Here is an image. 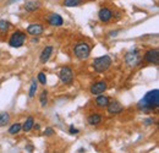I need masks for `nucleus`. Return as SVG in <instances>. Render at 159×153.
Segmentation results:
<instances>
[{"mask_svg":"<svg viewBox=\"0 0 159 153\" xmlns=\"http://www.w3.org/2000/svg\"><path fill=\"white\" fill-rule=\"evenodd\" d=\"M158 105H159V91L158 90H154V91L148 92L146 96L139 100V104H137L139 109L144 110V112L156 109V108H158Z\"/></svg>","mask_w":159,"mask_h":153,"instance_id":"nucleus-1","label":"nucleus"},{"mask_svg":"<svg viewBox=\"0 0 159 153\" xmlns=\"http://www.w3.org/2000/svg\"><path fill=\"white\" fill-rule=\"evenodd\" d=\"M110 65H111V58L109 55L96 58L92 63V66L97 72H104L105 70H108L110 67Z\"/></svg>","mask_w":159,"mask_h":153,"instance_id":"nucleus-2","label":"nucleus"},{"mask_svg":"<svg viewBox=\"0 0 159 153\" xmlns=\"http://www.w3.org/2000/svg\"><path fill=\"white\" fill-rule=\"evenodd\" d=\"M74 53H75V57L80 59V60H84L89 57L91 54V45L86 42H80L75 45L74 48Z\"/></svg>","mask_w":159,"mask_h":153,"instance_id":"nucleus-3","label":"nucleus"},{"mask_svg":"<svg viewBox=\"0 0 159 153\" xmlns=\"http://www.w3.org/2000/svg\"><path fill=\"white\" fill-rule=\"evenodd\" d=\"M26 42V33L21 32V31H16L11 35V37L9 39V44L12 48H20L25 44Z\"/></svg>","mask_w":159,"mask_h":153,"instance_id":"nucleus-4","label":"nucleus"},{"mask_svg":"<svg viewBox=\"0 0 159 153\" xmlns=\"http://www.w3.org/2000/svg\"><path fill=\"white\" fill-rule=\"evenodd\" d=\"M59 77H60V81L65 85H69L74 80V71L71 67L69 66H64L61 67V70L59 71Z\"/></svg>","mask_w":159,"mask_h":153,"instance_id":"nucleus-5","label":"nucleus"},{"mask_svg":"<svg viewBox=\"0 0 159 153\" xmlns=\"http://www.w3.org/2000/svg\"><path fill=\"white\" fill-rule=\"evenodd\" d=\"M125 60L129 65L134 66V65H139V61H141V57H139V52L137 49H134L131 52H129L125 57Z\"/></svg>","mask_w":159,"mask_h":153,"instance_id":"nucleus-6","label":"nucleus"},{"mask_svg":"<svg viewBox=\"0 0 159 153\" xmlns=\"http://www.w3.org/2000/svg\"><path fill=\"white\" fill-rule=\"evenodd\" d=\"M107 90V82L105 81H98V82H94L91 88H89V92L94 96H98L100 93H103L104 91Z\"/></svg>","mask_w":159,"mask_h":153,"instance_id":"nucleus-7","label":"nucleus"},{"mask_svg":"<svg viewBox=\"0 0 159 153\" xmlns=\"http://www.w3.org/2000/svg\"><path fill=\"white\" fill-rule=\"evenodd\" d=\"M144 60L149 64L158 65L159 63V52L158 49H151L144 54Z\"/></svg>","mask_w":159,"mask_h":153,"instance_id":"nucleus-8","label":"nucleus"},{"mask_svg":"<svg viewBox=\"0 0 159 153\" xmlns=\"http://www.w3.org/2000/svg\"><path fill=\"white\" fill-rule=\"evenodd\" d=\"M107 108H108V113L109 114H119V113H121L124 110V107L120 104L118 100L109 102L108 105H107Z\"/></svg>","mask_w":159,"mask_h":153,"instance_id":"nucleus-9","label":"nucleus"},{"mask_svg":"<svg viewBox=\"0 0 159 153\" xmlns=\"http://www.w3.org/2000/svg\"><path fill=\"white\" fill-rule=\"evenodd\" d=\"M27 33L36 37V36H40L43 33V26L39 23H31L28 27H27Z\"/></svg>","mask_w":159,"mask_h":153,"instance_id":"nucleus-10","label":"nucleus"},{"mask_svg":"<svg viewBox=\"0 0 159 153\" xmlns=\"http://www.w3.org/2000/svg\"><path fill=\"white\" fill-rule=\"evenodd\" d=\"M98 17L102 22H109L113 17V11L108 7H102L98 12Z\"/></svg>","mask_w":159,"mask_h":153,"instance_id":"nucleus-11","label":"nucleus"},{"mask_svg":"<svg viewBox=\"0 0 159 153\" xmlns=\"http://www.w3.org/2000/svg\"><path fill=\"white\" fill-rule=\"evenodd\" d=\"M52 54H53V47H52V45L45 47V48L42 50V53H40V57H39L40 63H42V64H45V63L50 59Z\"/></svg>","mask_w":159,"mask_h":153,"instance_id":"nucleus-12","label":"nucleus"},{"mask_svg":"<svg viewBox=\"0 0 159 153\" xmlns=\"http://www.w3.org/2000/svg\"><path fill=\"white\" fill-rule=\"evenodd\" d=\"M48 22L50 26H61L64 23V20L60 16L59 14H52L49 17H48Z\"/></svg>","mask_w":159,"mask_h":153,"instance_id":"nucleus-13","label":"nucleus"},{"mask_svg":"<svg viewBox=\"0 0 159 153\" xmlns=\"http://www.w3.org/2000/svg\"><path fill=\"white\" fill-rule=\"evenodd\" d=\"M39 7H40L39 1H34V0H32V1H27V2L25 4V10H26V11H30V12L36 11V10H38Z\"/></svg>","mask_w":159,"mask_h":153,"instance_id":"nucleus-14","label":"nucleus"},{"mask_svg":"<svg viewBox=\"0 0 159 153\" xmlns=\"http://www.w3.org/2000/svg\"><path fill=\"white\" fill-rule=\"evenodd\" d=\"M87 121H88L89 125L96 126V125H98V124L102 123V116H100L99 114H91L89 116H88Z\"/></svg>","mask_w":159,"mask_h":153,"instance_id":"nucleus-15","label":"nucleus"},{"mask_svg":"<svg viewBox=\"0 0 159 153\" xmlns=\"http://www.w3.org/2000/svg\"><path fill=\"white\" fill-rule=\"evenodd\" d=\"M33 125H34V118H33V116H28V118L26 119V121H25V124H23L22 129H23V131H26V132H27V131L32 130Z\"/></svg>","mask_w":159,"mask_h":153,"instance_id":"nucleus-16","label":"nucleus"},{"mask_svg":"<svg viewBox=\"0 0 159 153\" xmlns=\"http://www.w3.org/2000/svg\"><path fill=\"white\" fill-rule=\"evenodd\" d=\"M108 103H109V98L107 96H99L96 99V104H97V107H99V108H107Z\"/></svg>","mask_w":159,"mask_h":153,"instance_id":"nucleus-17","label":"nucleus"},{"mask_svg":"<svg viewBox=\"0 0 159 153\" xmlns=\"http://www.w3.org/2000/svg\"><path fill=\"white\" fill-rule=\"evenodd\" d=\"M9 121H10V114L6 112H1L0 113V128L7 125Z\"/></svg>","mask_w":159,"mask_h":153,"instance_id":"nucleus-18","label":"nucleus"},{"mask_svg":"<svg viewBox=\"0 0 159 153\" xmlns=\"http://www.w3.org/2000/svg\"><path fill=\"white\" fill-rule=\"evenodd\" d=\"M83 2V0H64V5L66 7H74V6H80Z\"/></svg>","mask_w":159,"mask_h":153,"instance_id":"nucleus-19","label":"nucleus"},{"mask_svg":"<svg viewBox=\"0 0 159 153\" xmlns=\"http://www.w3.org/2000/svg\"><path fill=\"white\" fill-rule=\"evenodd\" d=\"M21 129H22V125H21L20 123H16V124H14V125L10 126V129H9V134H11V135L19 134V132L21 131Z\"/></svg>","mask_w":159,"mask_h":153,"instance_id":"nucleus-20","label":"nucleus"},{"mask_svg":"<svg viewBox=\"0 0 159 153\" xmlns=\"http://www.w3.org/2000/svg\"><path fill=\"white\" fill-rule=\"evenodd\" d=\"M37 88H38V85H37V81L36 80H32L31 82V88H30V97H34L36 92H37Z\"/></svg>","mask_w":159,"mask_h":153,"instance_id":"nucleus-21","label":"nucleus"},{"mask_svg":"<svg viewBox=\"0 0 159 153\" xmlns=\"http://www.w3.org/2000/svg\"><path fill=\"white\" fill-rule=\"evenodd\" d=\"M39 102L42 107H45L47 105V103H48V91H43L42 92V95L39 97Z\"/></svg>","mask_w":159,"mask_h":153,"instance_id":"nucleus-22","label":"nucleus"},{"mask_svg":"<svg viewBox=\"0 0 159 153\" xmlns=\"http://www.w3.org/2000/svg\"><path fill=\"white\" fill-rule=\"evenodd\" d=\"M9 27H10V23H9L7 21H5V20H0V31H1L2 33L7 32Z\"/></svg>","mask_w":159,"mask_h":153,"instance_id":"nucleus-23","label":"nucleus"},{"mask_svg":"<svg viewBox=\"0 0 159 153\" xmlns=\"http://www.w3.org/2000/svg\"><path fill=\"white\" fill-rule=\"evenodd\" d=\"M38 81H39L42 85H45V83H47V77H45V74H44V72H39V74H38Z\"/></svg>","mask_w":159,"mask_h":153,"instance_id":"nucleus-24","label":"nucleus"},{"mask_svg":"<svg viewBox=\"0 0 159 153\" xmlns=\"http://www.w3.org/2000/svg\"><path fill=\"white\" fill-rule=\"evenodd\" d=\"M53 134H54V129H52V128H47L45 131H44V135H45V136H52Z\"/></svg>","mask_w":159,"mask_h":153,"instance_id":"nucleus-25","label":"nucleus"},{"mask_svg":"<svg viewBox=\"0 0 159 153\" xmlns=\"http://www.w3.org/2000/svg\"><path fill=\"white\" fill-rule=\"evenodd\" d=\"M70 134L71 135L79 134V129H76V128H74V125H71V126H70Z\"/></svg>","mask_w":159,"mask_h":153,"instance_id":"nucleus-26","label":"nucleus"},{"mask_svg":"<svg viewBox=\"0 0 159 153\" xmlns=\"http://www.w3.org/2000/svg\"><path fill=\"white\" fill-rule=\"evenodd\" d=\"M143 123H144L146 125H151V124L153 123V119H144V120H143Z\"/></svg>","mask_w":159,"mask_h":153,"instance_id":"nucleus-27","label":"nucleus"},{"mask_svg":"<svg viewBox=\"0 0 159 153\" xmlns=\"http://www.w3.org/2000/svg\"><path fill=\"white\" fill-rule=\"evenodd\" d=\"M17 1H20V0H7L6 5H11V4H14V2H17Z\"/></svg>","mask_w":159,"mask_h":153,"instance_id":"nucleus-28","label":"nucleus"},{"mask_svg":"<svg viewBox=\"0 0 159 153\" xmlns=\"http://www.w3.org/2000/svg\"><path fill=\"white\" fill-rule=\"evenodd\" d=\"M26 150H27V151H32V150H33V147H32V146H27V147H26Z\"/></svg>","mask_w":159,"mask_h":153,"instance_id":"nucleus-29","label":"nucleus"}]
</instances>
